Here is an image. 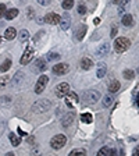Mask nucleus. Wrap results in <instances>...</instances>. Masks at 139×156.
<instances>
[{
  "label": "nucleus",
  "instance_id": "obj_1",
  "mask_svg": "<svg viewBox=\"0 0 139 156\" xmlns=\"http://www.w3.org/2000/svg\"><path fill=\"white\" fill-rule=\"evenodd\" d=\"M52 107V102L47 100V99H41V100H36L32 104V112L33 113H45L47 112L49 109Z\"/></svg>",
  "mask_w": 139,
  "mask_h": 156
},
{
  "label": "nucleus",
  "instance_id": "obj_2",
  "mask_svg": "<svg viewBox=\"0 0 139 156\" xmlns=\"http://www.w3.org/2000/svg\"><path fill=\"white\" fill-rule=\"evenodd\" d=\"M113 45H114V50L116 52L122 53V52H125V50H128V48L131 46V41H129L128 38L121 36V38H117Z\"/></svg>",
  "mask_w": 139,
  "mask_h": 156
},
{
  "label": "nucleus",
  "instance_id": "obj_3",
  "mask_svg": "<svg viewBox=\"0 0 139 156\" xmlns=\"http://www.w3.org/2000/svg\"><path fill=\"white\" fill-rule=\"evenodd\" d=\"M82 99H84L85 103L93 104L100 99V92H99V91H95V89H89V91H86L85 94H84Z\"/></svg>",
  "mask_w": 139,
  "mask_h": 156
},
{
  "label": "nucleus",
  "instance_id": "obj_4",
  "mask_svg": "<svg viewBox=\"0 0 139 156\" xmlns=\"http://www.w3.org/2000/svg\"><path fill=\"white\" fill-rule=\"evenodd\" d=\"M65 144H67V138H65L64 134H57V135H54L52 139H50V146L53 148V149H61V148H64Z\"/></svg>",
  "mask_w": 139,
  "mask_h": 156
},
{
  "label": "nucleus",
  "instance_id": "obj_5",
  "mask_svg": "<svg viewBox=\"0 0 139 156\" xmlns=\"http://www.w3.org/2000/svg\"><path fill=\"white\" fill-rule=\"evenodd\" d=\"M47 70V64L45 62V59H36L32 64V73L35 74H39V73H43Z\"/></svg>",
  "mask_w": 139,
  "mask_h": 156
},
{
  "label": "nucleus",
  "instance_id": "obj_6",
  "mask_svg": "<svg viewBox=\"0 0 139 156\" xmlns=\"http://www.w3.org/2000/svg\"><path fill=\"white\" fill-rule=\"evenodd\" d=\"M47 82H49V77H46V75H41L39 80H38L36 84H35V92H36L38 95L42 94L43 91H45V88H46V85H47Z\"/></svg>",
  "mask_w": 139,
  "mask_h": 156
},
{
  "label": "nucleus",
  "instance_id": "obj_7",
  "mask_svg": "<svg viewBox=\"0 0 139 156\" xmlns=\"http://www.w3.org/2000/svg\"><path fill=\"white\" fill-rule=\"evenodd\" d=\"M68 92H70V85L67 82L59 84V85L54 88V94H56L57 98H63V96H65Z\"/></svg>",
  "mask_w": 139,
  "mask_h": 156
},
{
  "label": "nucleus",
  "instance_id": "obj_8",
  "mask_svg": "<svg viewBox=\"0 0 139 156\" xmlns=\"http://www.w3.org/2000/svg\"><path fill=\"white\" fill-rule=\"evenodd\" d=\"M52 71H53L56 75H64L70 71V66L67 63H59L52 67Z\"/></svg>",
  "mask_w": 139,
  "mask_h": 156
},
{
  "label": "nucleus",
  "instance_id": "obj_9",
  "mask_svg": "<svg viewBox=\"0 0 139 156\" xmlns=\"http://www.w3.org/2000/svg\"><path fill=\"white\" fill-rule=\"evenodd\" d=\"M33 48L32 46H29V48H27L25 49V52H24V54H22V57H21V64L22 66H27L28 63L31 62L33 59Z\"/></svg>",
  "mask_w": 139,
  "mask_h": 156
},
{
  "label": "nucleus",
  "instance_id": "obj_10",
  "mask_svg": "<svg viewBox=\"0 0 139 156\" xmlns=\"http://www.w3.org/2000/svg\"><path fill=\"white\" fill-rule=\"evenodd\" d=\"M60 15L59 14H56V13H47L46 15H45V18H43V22H46V24H59L60 22Z\"/></svg>",
  "mask_w": 139,
  "mask_h": 156
},
{
  "label": "nucleus",
  "instance_id": "obj_11",
  "mask_svg": "<svg viewBox=\"0 0 139 156\" xmlns=\"http://www.w3.org/2000/svg\"><path fill=\"white\" fill-rule=\"evenodd\" d=\"M60 27H61V29L63 31H67L68 28H70V25H71V17H70V14L68 13H64L63 14V17L60 18Z\"/></svg>",
  "mask_w": 139,
  "mask_h": 156
},
{
  "label": "nucleus",
  "instance_id": "obj_12",
  "mask_svg": "<svg viewBox=\"0 0 139 156\" xmlns=\"http://www.w3.org/2000/svg\"><path fill=\"white\" fill-rule=\"evenodd\" d=\"M74 119H75V113L74 112H70V113H67V114L61 119V125L64 127V128H68L70 125L74 123Z\"/></svg>",
  "mask_w": 139,
  "mask_h": 156
},
{
  "label": "nucleus",
  "instance_id": "obj_13",
  "mask_svg": "<svg viewBox=\"0 0 139 156\" xmlns=\"http://www.w3.org/2000/svg\"><path fill=\"white\" fill-rule=\"evenodd\" d=\"M108 50H110V45L108 43H103V45H100L96 50H95V54H96L97 57H104L107 53H108Z\"/></svg>",
  "mask_w": 139,
  "mask_h": 156
},
{
  "label": "nucleus",
  "instance_id": "obj_14",
  "mask_svg": "<svg viewBox=\"0 0 139 156\" xmlns=\"http://www.w3.org/2000/svg\"><path fill=\"white\" fill-rule=\"evenodd\" d=\"M106 71H107V66L104 63H99L97 64V71H96V77L97 78H103L106 75Z\"/></svg>",
  "mask_w": 139,
  "mask_h": 156
},
{
  "label": "nucleus",
  "instance_id": "obj_15",
  "mask_svg": "<svg viewBox=\"0 0 139 156\" xmlns=\"http://www.w3.org/2000/svg\"><path fill=\"white\" fill-rule=\"evenodd\" d=\"M86 29H88L86 25H81V27L76 29V32H75V38H76L78 41H82L84 36H85V33H86Z\"/></svg>",
  "mask_w": 139,
  "mask_h": 156
},
{
  "label": "nucleus",
  "instance_id": "obj_16",
  "mask_svg": "<svg viewBox=\"0 0 139 156\" xmlns=\"http://www.w3.org/2000/svg\"><path fill=\"white\" fill-rule=\"evenodd\" d=\"M15 36H17V31H15V28H13V27L7 28V29H6V32H4V38H6L7 41L14 39Z\"/></svg>",
  "mask_w": 139,
  "mask_h": 156
},
{
  "label": "nucleus",
  "instance_id": "obj_17",
  "mask_svg": "<svg viewBox=\"0 0 139 156\" xmlns=\"http://www.w3.org/2000/svg\"><path fill=\"white\" fill-rule=\"evenodd\" d=\"M121 22H122L124 27H132V25H134V17H132L131 14H125V15L122 17Z\"/></svg>",
  "mask_w": 139,
  "mask_h": 156
},
{
  "label": "nucleus",
  "instance_id": "obj_18",
  "mask_svg": "<svg viewBox=\"0 0 139 156\" xmlns=\"http://www.w3.org/2000/svg\"><path fill=\"white\" fill-rule=\"evenodd\" d=\"M81 67H82L84 70H90V68L93 67V62H92L90 59H88V57H84V59L81 60Z\"/></svg>",
  "mask_w": 139,
  "mask_h": 156
},
{
  "label": "nucleus",
  "instance_id": "obj_19",
  "mask_svg": "<svg viewBox=\"0 0 139 156\" xmlns=\"http://www.w3.org/2000/svg\"><path fill=\"white\" fill-rule=\"evenodd\" d=\"M18 15V10L17 9H10V10L6 11V14H4V17H6V20H14L15 17Z\"/></svg>",
  "mask_w": 139,
  "mask_h": 156
},
{
  "label": "nucleus",
  "instance_id": "obj_20",
  "mask_svg": "<svg viewBox=\"0 0 139 156\" xmlns=\"http://www.w3.org/2000/svg\"><path fill=\"white\" fill-rule=\"evenodd\" d=\"M9 138H10V142H11V145L13 146H18L20 144H21V138L17 137L15 134H13V133L9 134Z\"/></svg>",
  "mask_w": 139,
  "mask_h": 156
},
{
  "label": "nucleus",
  "instance_id": "obj_21",
  "mask_svg": "<svg viewBox=\"0 0 139 156\" xmlns=\"http://www.w3.org/2000/svg\"><path fill=\"white\" fill-rule=\"evenodd\" d=\"M120 88H121V84L118 82V81H113V82L108 85V91L111 92V94H116L120 91Z\"/></svg>",
  "mask_w": 139,
  "mask_h": 156
},
{
  "label": "nucleus",
  "instance_id": "obj_22",
  "mask_svg": "<svg viewBox=\"0 0 139 156\" xmlns=\"http://www.w3.org/2000/svg\"><path fill=\"white\" fill-rule=\"evenodd\" d=\"M68 156H86V151L82 149V148H76V149H72Z\"/></svg>",
  "mask_w": 139,
  "mask_h": 156
},
{
  "label": "nucleus",
  "instance_id": "obj_23",
  "mask_svg": "<svg viewBox=\"0 0 139 156\" xmlns=\"http://www.w3.org/2000/svg\"><path fill=\"white\" fill-rule=\"evenodd\" d=\"M92 120H93V117H92L90 113H82V114H81V121L85 123V124H90Z\"/></svg>",
  "mask_w": 139,
  "mask_h": 156
},
{
  "label": "nucleus",
  "instance_id": "obj_24",
  "mask_svg": "<svg viewBox=\"0 0 139 156\" xmlns=\"http://www.w3.org/2000/svg\"><path fill=\"white\" fill-rule=\"evenodd\" d=\"M10 67H11V60L10 59H7L6 62L1 63V66H0V71H1V73H6V71L10 70Z\"/></svg>",
  "mask_w": 139,
  "mask_h": 156
},
{
  "label": "nucleus",
  "instance_id": "obj_25",
  "mask_svg": "<svg viewBox=\"0 0 139 156\" xmlns=\"http://www.w3.org/2000/svg\"><path fill=\"white\" fill-rule=\"evenodd\" d=\"M74 4H75L74 0H63V3H61V6H63L64 10H71L74 7Z\"/></svg>",
  "mask_w": 139,
  "mask_h": 156
},
{
  "label": "nucleus",
  "instance_id": "obj_26",
  "mask_svg": "<svg viewBox=\"0 0 139 156\" xmlns=\"http://www.w3.org/2000/svg\"><path fill=\"white\" fill-rule=\"evenodd\" d=\"M29 38V32L27 31V29H22V31H20V33H18V39L21 42H24V41H27Z\"/></svg>",
  "mask_w": 139,
  "mask_h": 156
},
{
  "label": "nucleus",
  "instance_id": "obj_27",
  "mask_svg": "<svg viewBox=\"0 0 139 156\" xmlns=\"http://www.w3.org/2000/svg\"><path fill=\"white\" fill-rule=\"evenodd\" d=\"M22 78H24V73H22V71L15 73V75H14V85H18V84L22 81Z\"/></svg>",
  "mask_w": 139,
  "mask_h": 156
},
{
  "label": "nucleus",
  "instance_id": "obj_28",
  "mask_svg": "<svg viewBox=\"0 0 139 156\" xmlns=\"http://www.w3.org/2000/svg\"><path fill=\"white\" fill-rule=\"evenodd\" d=\"M47 60H49V62L60 60V54H59V53H49V54H47Z\"/></svg>",
  "mask_w": 139,
  "mask_h": 156
},
{
  "label": "nucleus",
  "instance_id": "obj_29",
  "mask_svg": "<svg viewBox=\"0 0 139 156\" xmlns=\"http://www.w3.org/2000/svg\"><path fill=\"white\" fill-rule=\"evenodd\" d=\"M78 99H79V98H78V95L75 94V92H68V94H67V100H74V102H79Z\"/></svg>",
  "mask_w": 139,
  "mask_h": 156
},
{
  "label": "nucleus",
  "instance_id": "obj_30",
  "mask_svg": "<svg viewBox=\"0 0 139 156\" xmlns=\"http://www.w3.org/2000/svg\"><path fill=\"white\" fill-rule=\"evenodd\" d=\"M120 4H121V7H120L118 14H122V13H124V10H125V7L129 4V0H121V1H120Z\"/></svg>",
  "mask_w": 139,
  "mask_h": 156
},
{
  "label": "nucleus",
  "instance_id": "obj_31",
  "mask_svg": "<svg viewBox=\"0 0 139 156\" xmlns=\"http://www.w3.org/2000/svg\"><path fill=\"white\" fill-rule=\"evenodd\" d=\"M9 82H10V77H9V75L1 77V78H0V88H4V86H6Z\"/></svg>",
  "mask_w": 139,
  "mask_h": 156
},
{
  "label": "nucleus",
  "instance_id": "obj_32",
  "mask_svg": "<svg viewBox=\"0 0 139 156\" xmlns=\"http://www.w3.org/2000/svg\"><path fill=\"white\" fill-rule=\"evenodd\" d=\"M113 103V96H110V95H107L103 98V106H110V104Z\"/></svg>",
  "mask_w": 139,
  "mask_h": 156
},
{
  "label": "nucleus",
  "instance_id": "obj_33",
  "mask_svg": "<svg viewBox=\"0 0 139 156\" xmlns=\"http://www.w3.org/2000/svg\"><path fill=\"white\" fill-rule=\"evenodd\" d=\"M134 77H135V73H134L132 70H125V71H124V78H125V80H132Z\"/></svg>",
  "mask_w": 139,
  "mask_h": 156
},
{
  "label": "nucleus",
  "instance_id": "obj_34",
  "mask_svg": "<svg viewBox=\"0 0 139 156\" xmlns=\"http://www.w3.org/2000/svg\"><path fill=\"white\" fill-rule=\"evenodd\" d=\"M78 14H79V15H85L86 14V7L84 4H79V6H78Z\"/></svg>",
  "mask_w": 139,
  "mask_h": 156
},
{
  "label": "nucleus",
  "instance_id": "obj_35",
  "mask_svg": "<svg viewBox=\"0 0 139 156\" xmlns=\"http://www.w3.org/2000/svg\"><path fill=\"white\" fill-rule=\"evenodd\" d=\"M31 156H41V149H39V146H35L32 149V152H31Z\"/></svg>",
  "mask_w": 139,
  "mask_h": 156
},
{
  "label": "nucleus",
  "instance_id": "obj_36",
  "mask_svg": "<svg viewBox=\"0 0 139 156\" xmlns=\"http://www.w3.org/2000/svg\"><path fill=\"white\" fill-rule=\"evenodd\" d=\"M117 32H118L117 27L113 25V27H111V31H110V36H111V38H116V36H117Z\"/></svg>",
  "mask_w": 139,
  "mask_h": 156
},
{
  "label": "nucleus",
  "instance_id": "obj_37",
  "mask_svg": "<svg viewBox=\"0 0 139 156\" xmlns=\"http://www.w3.org/2000/svg\"><path fill=\"white\" fill-rule=\"evenodd\" d=\"M107 149H108L107 146H103V148H102V149H100V151L97 152V155H96V156H106V153H107Z\"/></svg>",
  "mask_w": 139,
  "mask_h": 156
},
{
  "label": "nucleus",
  "instance_id": "obj_38",
  "mask_svg": "<svg viewBox=\"0 0 139 156\" xmlns=\"http://www.w3.org/2000/svg\"><path fill=\"white\" fill-rule=\"evenodd\" d=\"M106 156H117V151L116 149H107V153H106Z\"/></svg>",
  "mask_w": 139,
  "mask_h": 156
},
{
  "label": "nucleus",
  "instance_id": "obj_39",
  "mask_svg": "<svg viewBox=\"0 0 139 156\" xmlns=\"http://www.w3.org/2000/svg\"><path fill=\"white\" fill-rule=\"evenodd\" d=\"M6 11H7V9H6V4H0V18L6 14Z\"/></svg>",
  "mask_w": 139,
  "mask_h": 156
},
{
  "label": "nucleus",
  "instance_id": "obj_40",
  "mask_svg": "<svg viewBox=\"0 0 139 156\" xmlns=\"http://www.w3.org/2000/svg\"><path fill=\"white\" fill-rule=\"evenodd\" d=\"M41 6H49L50 4V0H36Z\"/></svg>",
  "mask_w": 139,
  "mask_h": 156
},
{
  "label": "nucleus",
  "instance_id": "obj_41",
  "mask_svg": "<svg viewBox=\"0 0 139 156\" xmlns=\"http://www.w3.org/2000/svg\"><path fill=\"white\" fill-rule=\"evenodd\" d=\"M1 100H3V104L6 106V104H9L10 103V96H3L1 98Z\"/></svg>",
  "mask_w": 139,
  "mask_h": 156
},
{
  "label": "nucleus",
  "instance_id": "obj_42",
  "mask_svg": "<svg viewBox=\"0 0 139 156\" xmlns=\"http://www.w3.org/2000/svg\"><path fill=\"white\" fill-rule=\"evenodd\" d=\"M134 156H139V145L134 149Z\"/></svg>",
  "mask_w": 139,
  "mask_h": 156
},
{
  "label": "nucleus",
  "instance_id": "obj_43",
  "mask_svg": "<svg viewBox=\"0 0 139 156\" xmlns=\"http://www.w3.org/2000/svg\"><path fill=\"white\" fill-rule=\"evenodd\" d=\"M18 133H20V135H22V137H24V135H27V133H24V131H22L21 128H18Z\"/></svg>",
  "mask_w": 139,
  "mask_h": 156
},
{
  "label": "nucleus",
  "instance_id": "obj_44",
  "mask_svg": "<svg viewBox=\"0 0 139 156\" xmlns=\"http://www.w3.org/2000/svg\"><path fill=\"white\" fill-rule=\"evenodd\" d=\"M32 17H33V10L29 9V18H32Z\"/></svg>",
  "mask_w": 139,
  "mask_h": 156
},
{
  "label": "nucleus",
  "instance_id": "obj_45",
  "mask_svg": "<svg viewBox=\"0 0 139 156\" xmlns=\"http://www.w3.org/2000/svg\"><path fill=\"white\" fill-rule=\"evenodd\" d=\"M120 1H121V0H113V3H114V4H120Z\"/></svg>",
  "mask_w": 139,
  "mask_h": 156
},
{
  "label": "nucleus",
  "instance_id": "obj_46",
  "mask_svg": "<svg viewBox=\"0 0 139 156\" xmlns=\"http://www.w3.org/2000/svg\"><path fill=\"white\" fill-rule=\"evenodd\" d=\"M93 22H95V24H96V25H97V24L100 22V20H99V18H95V21H93Z\"/></svg>",
  "mask_w": 139,
  "mask_h": 156
},
{
  "label": "nucleus",
  "instance_id": "obj_47",
  "mask_svg": "<svg viewBox=\"0 0 139 156\" xmlns=\"http://www.w3.org/2000/svg\"><path fill=\"white\" fill-rule=\"evenodd\" d=\"M6 156H15V155H14L13 152H9V153H7V155H6Z\"/></svg>",
  "mask_w": 139,
  "mask_h": 156
},
{
  "label": "nucleus",
  "instance_id": "obj_48",
  "mask_svg": "<svg viewBox=\"0 0 139 156\" xmlns=\"http://www.w3.org/2000/svg\"><path fill=\"white\" fill-rule=\"evenodd\" d=\"M136 104L139 106V94H138V96H136Z\"/></svg>",
  "mask_w": 139,
  "mask_h": 156
},
{
  "label": "nucleus",
  "instance_id": "obj_49",
  "mask_svg": "<svg viewBox=\"0 0 139 156\" xmlns=\"http://www.w3.org/2000/svg\"><path fill=\"white\" fill-rule=\"evenodd\" d=\"M0 42H1V38H0Z\"/></svg>",
  "mask_w": 139,
  "mask_h": 156
}]
</instances>
